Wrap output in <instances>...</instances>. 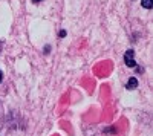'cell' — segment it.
<instances>
[{
  "mask_svg": "<svg viewBox=\"0 0 153 136\" xmlns=\"http://www.w3.org/2000/svg\"><path fill=\"white\" fill-rule=\"evenodd\" d=\"M124 63L127 64V67H136V61H135V52L133 49H129L126 54H124Z\"/></svg>",
  "mask_w": 153,
  "mask_h": 136,
  "instance_id": "6da1fadb",
  "label": "cell"
},
{
  "mask_svg": "<svg viewBox=\"0 0 153 136\" xmlns=\"http://www.w3.org/2000/svg\"><path fill=\"white\" fill-rule=\"evenodd\" d=\"M126 87L129 89V90H132V89H136V87H138V80H136L135 77L129 78V81H127V84H126Z\"/></svg>",
  "mask_w": 153,
  "mask_h": 136,
  "instance_id": "7a4b0ae2",
  "label": "cell"
},
{
  "mask_svg": "<svg viewBox=\"0 0 153 136\" xmlns=\"http://www.w3.org/2000/svg\"><path fill=\"white\" fill-rule=\"evenodd\" d=\"M141 6L146 9H152V0H141Z\"/></svg>",
  "mask_w": 153,
  "mask_h": 136,
  "instance_id": "3957f363",
  "label": "cell"
},
{
  "mask_svg": "<svg viewBox=\"0 0 153 136\" xmlns=\"http://www.w3.org/2000/svg\"><path fill=\"white\" fill-rule=\"evenodd\" d=\"M65 35H66V31H65V29H61V31H60V37L63 38V37H65Z\"/></svg>",
  "mask_w": 153,
  "mask_h": 136,
  "instance_id": "277c9868",
  "label": "cell"
},
{
  "mask_svg": "<svg viewBox=\"0 0 153 136\" xmlns=\"http://www.w3.org/2000/svg\"><path fill=\"white\" fill-rule=\"evenodd\" d=\"M2 80H3V72L0 70V83H2Z\"/></svg>",
  "mask_w": 153,
  "mask_h": 136,
  "instance_id": "5b68a950",
  "label": "cell"
},
{
  "mask_svg": "<svg viewBox=\"0 0 153 136\" xmlns=\"http://www.w3.org/2000/svg\"><path fill=\"white\" fill-rule=\"evenodd\" d=\"M32 2H34V3H38V2H42V0H32Z\"/></svg>",
  "mask_w": 153,
  "mask_h": 136,
  "instance_id": "8992f818",
  "label": "cell"
}]
</instances>
